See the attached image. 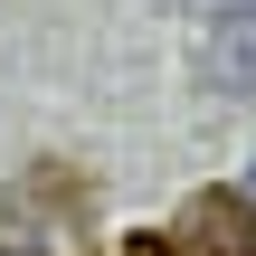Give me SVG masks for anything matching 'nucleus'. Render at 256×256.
<instances>
[{
	"mask_svg": "<svg viewBox=\"0 0 256 256\" xmlns=\"http://www.w3.org/2000/svg\"><path fill=\"white\" fill-rule=\"evenodd\" d=\"M162 256H256V200L200 190V200L162 228Z\"/></svg>",
	"mask_w": 256,
	"mask_h": 256,
	"instance_id": "nucleus-1",
	"label": "nucleus"
},
{
	"mask_svg": "<svg viewBox=\"0 0 256 256\" xmlns=\"http://www.w3.org/2000/svg\"><path fill=\"white\" fill-rule=\"evenodd\" d=\"M180 10H190V19H209V28H218V19H238V10H256V0H180Z\"/></svg>",
	"mask_w": 256,
	"mask_h": 256,
	"instance_id": "nucleus-3",
	"label": "nucleus"
},
{
	"mask_svg": "<svg viewBox=\"0 0 256 256\" xmlns=\"http://www.w3.org/2000/svg\"><path fill=\"white\" fill-rule=\"evenodd\" d=\"M238 200H256V162H247V180H238Z\"/></svg>",
	"mask_w": 256,
	"mask_h": 256,
	"instance_id": "nucleus-4",
	"label": "nucleus"
},
{
	"mask_svg": "<svg viewBox=\"0 0 256 256\" xmlns=\"http://www.w3.org/2000/svg\"><path fill=\"white\" fill-rule=\"evenodd\" d=\"M0 256H38V247H0Z\"/></svg>",
	"mask_w": 256,
	"mask_h": 256,
	"instance_id": "nucleus-5",
	"label": "nucleus"
},
{
	"mask_svg": "<svg viewBox=\"0 0 256 256\" xmlns=\"http://www.w3.org/2000/svg\"><path fill=\"white\" fill-rule=\"evenodd\" d=\"M209 76H218V86H238V95H256V10H238V19H218V48H209Z\"/></svg>",
	"mask_w": 256,
	"mask_h": 256,
	"instance_id": "nucleus-2",
	"label": "nucleus"
}]
</instances>
